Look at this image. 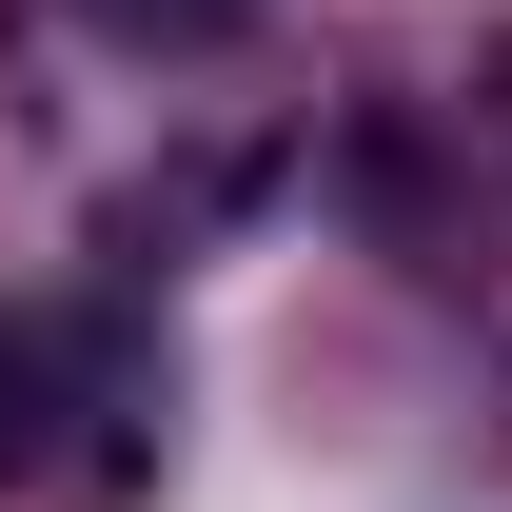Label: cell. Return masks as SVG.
Listing matches in <instances>:
<instances>
[{
	"label": "cell",
	"instance_id": "cell-1",
	"mask_svg": "<svg viewBox=\"0 0 512 512\" xmlns=\"http://www.w3.org/2000/svg\"><path fill=\"white\" fill-rule=\"evenodd\" d=\"M99 20H119V40H237L256 0H99Z\"/></svg>",
	"mask_w": 512,
	"mask_h": 512
}]
</instances>
